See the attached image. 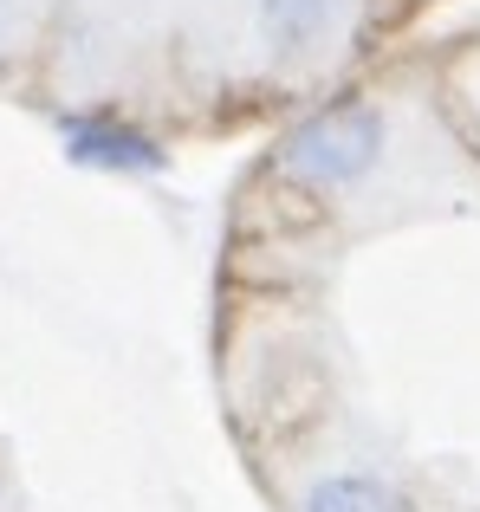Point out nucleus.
Wrapping results in <instances>:
<instances>
[{
	"label": "nucleus",
	"instance_id": "obj_1",
	"mask_svg": "<svg viewBox=\"0 0 480 512\" xmlns=\"http://www.w3.org/2000/svg\"><path fill=\"white\" fill-rule=\"evenodd\" d=\"M383 143H390V117L377 104H331L279 137V175L312 195H338L383 163Z\"/></svg>",
	"mask_w": 480,
	"mask_h": 512
},
{
	"label": "nucleus",
	"instance_id": "obj_2",
	"mask_svg": "<svg viewBox=\"0 0 480 512\" xmlns=\"http://www.w3.org/2000/svg\"><path fill=\"white\" fill-rule=\"evenodd\" d=\"M59 137L78 169H98V175H163L169 169L163 143L117 124V117H72V124H59Z\"/></svg>",
	"mask_w": 480,
	"mask_h": 512
},
{
	"label": "nucleus",
	"instance_id": "obj_3",
	"mask_svg": "<svg viewBox=\"0 0 480 512\" xmlns=\"http://www.w3.org/2000/svg\"><path fill=\"white\" fill-rule=\"evenodd\" d=\"M338 13H344V0H260L253 20H260V39L279 59H305V52H318L338 33Z\"/></svg>",
	"mask_w": 480,
	"mask_h": 512
},
{
	"label": "nucleus",
	"instance_id": "obj_4",
	"mask_svg": "<svg viewBox=\"0 0 480 512\" xmlns=\"http://www.w3.org/2000/svg\"><path fill=\"white\" fill-rule=\"evenodd\" d=\"M299 512H416V506L377 474H325V480H312Z\"/></svg>",
	"mask_w": 480,
	"mask_h": 512
},
{
	"label": "nucleus",
	"instance_id": "obj_5",
	"mask_svg": "<svg viewBox=\"0 0 480 512\" xmlns=\"http://www.w3.org/2000/svg\"><path fill=\"white\" fill-rule=\"evenodd\" d=\"M7 20H13V0H0V33H7Z\"/></svg>",
	"mask_w": 480,
	"mask_h": 512
}]
</instances>
